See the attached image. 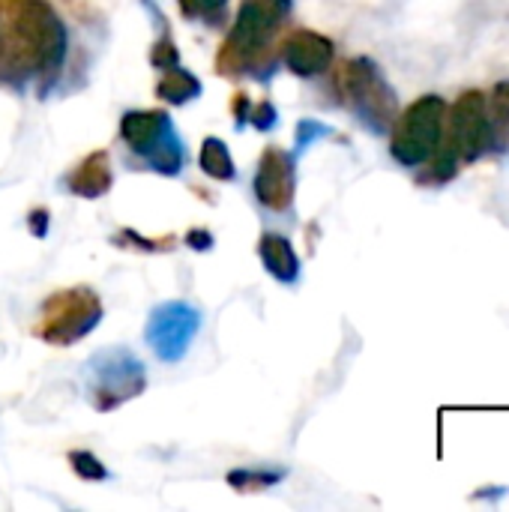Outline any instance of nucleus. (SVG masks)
I'll use <instances>...</instances> for the list:
<instances>
[{
  "mask_svg": "<svg viewBox=\"0 0 509 512\" xmlns=\"http://www.w3.org/2000/svg\"><path fill=\"white\" fill-rule=\"evenodd\" d=\"M66 51V24L51 3L0 0V78L39 81L45 93L57 81Z\"/></svg>",
  "mask_w": 509,
  "mask_h": 512,
  "instance_id": "nucleus-1",
  "label": "nucleus"
},
{
  "mask_svg": "<svg viewBox=\"0 0 509 512\" xmlns=\"http://www.w3.org/2000/svg\"><path fill=\"white\" fill-rule=\"evenodd\" d=\"M291 12V0H243L231 33L216 54V72L240 75H270L273 69V39Z\"/></svg>",
  "mask_w": 509,
  "mask_h": 512,
  "instance_id": "nucleus-2",
  "label": "nucleus"
},
{
  "mask_svg": "<svg viewBox=\"0 0 509 512\" xmlns=\"http://www.w3.org/2000/svg\"><path fill=\"white\" fill-rule=\"evenodd\" d=\"M102 321V300L93 288L87 285H75V288H63L45 297L33 336L42 339L45 345L54 348H69L78 339L90 336Z\"/></svg>",
  "mask_w": 509,
  "mask_h": 512,
  "instance_id": "nucleus-3",
  "label": "nucleus"
},
{
  "mask_svg": "<svg viewBox=\"0 0 509 512\" xmlns=\"http://www.w3.org/2000/svg\"><path fill=\"white\" fill-rule=\"evenodd\" d=\"M120 138L129 144V150L135 156H141L147 162L150 171L165 174V177H177L186 159L183 141L174 132L171 114L162 108H150V111H126L120 117Z\"/></svg>",
  "mask_w": 509,
  "mask_h": 512,
  "instance_id": "nucleus-4",
  "label": "nucleus"
},
{
  "mask_svg": "<svg viewBox=\"0 0 509 512\" xmlns=\"http://www.w3.org/2000/svg\"><path fill=\"white\" fill-rule=\"evenodd\" d=\"M342 90L354 114L375 135L390 132L399 117V96L372 57H354L342 66Z\"/></svg>",
  "mask_w": 509,
  "mask_h": 512,
  "instance_id": "nucleus-5",
  "label": "nucleus"
},
{
  "mask_svg": "<svg viewBox=\"0 0 509 512\" xmlns=\"http://www.w3.org/2000/svg\"><path fill=\"white\" fill-rule=\"evenodd\" d=\"M444 117H447V102L435 93L411 102L402 111V117H396V123L390 126L393 159L405 168L426 165L444 141Z\"/></svg>",
  "mask_w": 509,
  "mask_h": 512,
  "instance_id": "nucleus-6",
  "label": "nucleus"
},
{
  "mask_svg": "<svg viewBox=\"0 0 509 512\" xmlns=\"http://www.w3.org/2000/svg\"><path fill=\"white\" fill-rule=\"evenodd\" d=\"M147 390L144 363L126 348H105L87 363V393L99 414H111L120 405L138 399Z\"/></svg>",
  "mask_w": 509,
  "mask_h": 512,
  "instance_id": "nucleus-7",
  "label": "nucleus"
},
{
  "mask_svg": "<svg viewBox=\"0 0 509 512\" xmlns=\"http://www.w3.org/2000/svg\"><path fill=\"white\" fill-rule=\"evenodd\" d=\"M444 144L456 150L462 162H477L495 150V126L483 90H465L444 117Z\"/></svg>",
  "mask_w": 509,
  "mask_h": 512,
  "instance_id": "nucleus-8",
  "label": "nucleus"
},
{
  "mask_svg": "<svg viewBox=\"0 0 509 512\" xmlns=\"http://www.w3.org/2000/svg\"><path fill=\"white\" fill-rule=\"evenodd\" d=\"M198 327H201V312L195 306H189L186 300H168L150 312L144 339L162 363H177L189 354Z\"/></svg>",
  "mask_w": 509,
  "mask_h": 512,
  "instance_id": "nucleus-9",
  "label": "nucleus"
},
{
  "mask_svg": "<svg viewBox=\"0 0 509 512\" xmlns=\"http://www.w3.org/2000/svg\"><path fill=\"white\" fill-rule=\"evenodd\" d=\"M294 192H297L294 156L279 147H267L255 171V195L261 207L273 213H285L294 204Z\"/></svg>",
  "mask_w": 509,
  "mask_h": 512,
  "instance_id": "nucleus-10",
  "label": "nucleus"
},
{
  "mask_svg": "<svg viewBox=\"0 0 509 512\" xmlns=\"http://www.w3.org/2000/svg\"><path fill=\"white\" fill-rule=\"evenodd\" d=\"M279 57L282 63L300 75V78H315L321 72H327L333 66L336 57V45L330 36L309 30V27H297L291 30L282 42H279Z\"/></svg>",
  "mask_w": 509,
  "mask_h": 512,
  "instance_id": "nucleus-11",
  "label": "nucleus"
},
{
  "mask_svg": "<svg viewBox=\"0 0 509 512\" xmlns=\"http://www.w3.org/2000/svg\"><path fill=\"white\" fill-rule=\"evenodd\" d=\"M114 183V174H111V159H108V150H93L87 153L66 177V186L72 195L78 198H102Z\"/></svg>",
  "mask_w": 509,
  "mask_h": 512,
  "instance_id": "nucleus-12",
  "label": "nucleus"
},
{
  "mask_svg": "<svg viewBox=\"0 0 509 512\" xmlns=\"http://www.w3.org/2000/svg\"><path fill=\"white\" fill-rule=\"evenodd\" d=\"M258 258H261L264 270L276 282H285V285L297 282V276H300V258H297V252H294V246H291L288 237H282V234H264L258 240Z\"/></svg>",
  "mask_w": 509,
  "mask_h": 512,
  "instance_id": "nucleus-13",
  "label": "nucleus"
},
{
  "mask_svg": "<svg viewBox=\"0 0 509 512\" xmlns=\"http://www.w3.org/2000/svg\"><path fill=\"white\" fill-rule=\"evenodd\" d=\"M156 96L168 105H186L201 96V81H198V75H192L180 66H171V69H165L162 81L156 84Z\"/></svg>",
  "mask_w": 509,
  "mask_h": 512,
  "instance_id": "nucleus-14",
  "label": "nucleus"
},
{
  "mask_svg": "<svg viewBox=\"0 0 509 512\" xmlns=\"http://www.w3.org/2000/svg\"><path fill=\"white\" fill-rule=\"evenodd\" d=\"M198 165L207 177L213 180H234L237 168H234V159H231V150L222 138L210 135L201 141V153H198Z\"/></svg>",
  "mask_w": 509,
  "mask_h": 512,
  "instance_id": "nucleus-15",
  "label": "nucleus"
},
{
  "mask_svg": "<svg viewBox=\"0 0 509 512\" xmlns=\"http://www.w3.org/2000/svg\"><path fill=\"white\" fill-rule=\"evenodd\" d=\"M285 480L282 468H237L228 474V486L237 492H264Z\"/></svg>",
  "mask_w": 509,
  "mask_h": 512,
  "instance_id": "nucleus-16",
  "label": "nucleus"
},
{
  "mask_svg": "<svg viewBox=\"0 0 509 512\" xmlns=\"http://www.w3.org/2000/svg\"><path fill=\"white\" fill-rule=\"evenodd\" d=\"M492 126H495V150L509 147V81H498L486 96Z\"/></svg>",
  "mask_w": 509,
  "mask_h": 512,
  "instance_id": "nucleus-17",
  "label": "nucleus"
},
{
  "mask_svg": "<svg viewBox=\"0 0 509 512\" xmlns=\"http://www.w3.org/2000/svg\"><path fill=\"white\" fill-rule=\"evenodd\" d=\"M69 468L75 471V477H81V480H87V483H102V480H108L105 465H102L93 453H87V450L69 453Z\"/></svg>",
  "mask_w": 509,
  "mask_h": 512,
  "instance_id": "nucleus-18",
  "label": "nucleus"
},
{
  "mask_svg": "<svg viewBox=\"0 0 509 512\" xmlns=\"http://www.w3.org/2000/svg\"><path fill=\"white\" fill-rule=\"evenodd\" d=\"M114 243L126 249H138V252H165L174 246V237H141L138 231H123L114 237Z\"/></svg>",
  "mask_w": 509,
  "mask_h": 512,
  "instance_id": "nucleus-19",
  "label": "nucleus"
},
{
  "mask_svg": "<svg viewBox=\"0 0 509 512\" xmlns=\"http://www.w3.org/2000/svg\"><path fill=\"white\" fill-rule=\"evenodd\" d=\"M225 3H228V0H180V9H183V15H186V18L216 24V21L222 18Z\"/></svg>",
  "mask_w": 509,
  "mask_h": 512,
  "instance_id": "nucleus-20",
  "label": "nucleus"
},
{
  "mask_svg": "<svg viewBox=\"0 0 509 512\" xmlns=\"http://www.w3.org/2000/svg\"><path fill=\"white\" fill-rule=\"evenodd\" d=\"M177 60H180V51L171 42V36H159L150 48V63L156 69H171V66H177Z\"/></svg>",
  "mask_w": 509,
  "mask_h": 512,
  "instance_id": "nucleus-21",
  "label": "nucleus"
},
{
  "mask_svg": "<svg viewBox=\"0 0 509 512\" xmlns=\"http://www.w3.org/2000/svg\"><path fill=\"white\" fill-rule=\"evenodd\" d=\"M276 120H279V114H276L273 102H261V105H255V111H249V123L255 129H270V126H276Z\"/></svg>",
  "mask_w": 509,
  "mask_h": 512,
  "instance_id": "nucleus-22",
  "label": "nucleus"
},
{
  "mask_svg": "<svg viewBox=\"0 0 509 512\" xmlns=\"http://www.w3.org/2000/svg\"><path fill=\"white\" fill-rule=\"evenodd\" d=\"M321 135H327V126H321V123L303 120V123L297 126V144H300V147H306L312 138H321Z\"/></svg>",
  "mask_w": 509,
  "mask_h": 512,
  "instance_id": "nucleus-23",
  "label": "nucleus"
},
{
  "mask_svg": "<svg viewBox=\"0 0 509 512\" xmlns=\"http://www.w3.org/2000/svg\"><path fill=\"white\" fill-rule=\"evenodd\" d=\"M186 246L189 249H198V252H207V249H213V234L204 231V228H192L186 234Z\"/></svg>",
  "mask_w": 509,
  "mask_h": 512,
  "instance_id": "nucleus-24",
  "label": "nucleus"
},
{
  "mask_svg": "<svg viewBox=\"0 0 509 512\" xmlns=\"http://www.w3.org/2000/svg\"><path fill=\"white\" fill-rule=\"evenodd\" d=\"M27 225H30V231L36 234V237H45L48 234V225H51V216H48V210H33L30 216H27Z\"/></svg>",
  "mask_w": 509,
  "mask_h": 512,
  "instance_id": "nucleus-25",
  "label": "nucleus"
},
{
  "mask_svg": "<svg viewBox=\"0 0 509 512\" xmlns=\"http://www.w3.org/2000/svg\"><path fill=\"white\" fill-rule=\"evenodd\" d=\"M234 120H237V123L249 120V96H246V93H237V96H234Z\"/></svg>",
  "mask_w": 509,
  "mask_h": 512,
  "instance_id": "nucleus-26",
  "label": "nucleus"
}]
</instances>
